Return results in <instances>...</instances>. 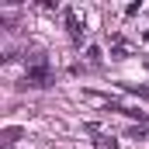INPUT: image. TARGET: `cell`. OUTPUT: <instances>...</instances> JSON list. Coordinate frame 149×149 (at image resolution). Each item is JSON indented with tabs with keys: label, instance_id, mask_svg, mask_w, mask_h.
Wrapping results in <instances>:
<instances>
[{
	"label": "cell",
	"instance_id": "obj_1",
	"mask_svg": "<svg viewBox=\"0 0 149 149\" xmlns=\"http://www.w3.org/2000/svg\"><path fill=\"white\" fill-rule=\"evenodd\" d=\"M49 83H52L49 56H45V52H31V56H28V70H24L21 87H49Z\"/></svg>",
	"mask_w": 149,
	"mask_h": 149
},
{
	"label": "cell",
	"instance_id": "obj_2",
	"mask_svg": "<svg viewBox=\"0 0 149 149\" xmlns=\"http://www.w3.org/2000/svg\"><path fill=\"white\" fill-rule=\"evenodd\" d=\"M66 31H70V38H73V45H83V31H87V28L80 24V17H76L73 7L66 10Z\"/></svg>",
	"mask_w": 149,
	"mask_h": 149
},
{
	"label": "cell",
	"instance_id": "obj_3",
	"mask_svg": "<svg viewBox=\"0 0 149 149\" xmlns=\"http://www.w3.org/2000/svg\"><path fill=\"white\" fill-rule=\"evenodd\" d=\"M132 56V49H128V42L121 35H111V59H128Z\"/></svg>",
	"mask_w": 149,
	"mask_h": 149
},
{
	"label": "cell",
	"instance_id": "obj_4",
	"mask_svg": "<svg viewBox=\"0 0 149 149\" xmlns=\"http://www.w3.org/2000/svg\"><path fill=\"white\" fill-rule=\"evenodd\" d=\"M87 132H94V135H97V139H94V149H118V142H114L111 135H104L97 125H87Z\"/></svg>",
	"mask_w": 149,
	"mask_h": 149
},
{
	"label": "cell",
	"instance_id": "obj_5",
	"mask_svg": "<svg viewBox=\"0 0 149 149\" xmlns=\"http://www.w3.org/2000/svg\"><path fill=\"white\" fill-rule=\"evenodd\" d=\"M128 94H139V97H149V83H121Z\"/></svg>",
	"mask_w": 149,
	"mask_h": 149
},
{
	"label": "cell",
	"instance_id": "obj_6",
	"mask_svg": "<svg viewBox=\"0 0 149 149\" xmlns=\"http://www.w3.org/2000/svg\"><path fill=\"white\" fill-rule=\"evenodd\" d=\"M146 66H149V59H146Z\"/></svg>",
	"mask_w": 149,
	"mask_h": 149
},
{
	"label": "cell",
	"instance_id": "obj_7",
	"mask_svg": "<svg viewBox=\"0 0 149 149\" xmlns=\"http://www.w3.org/2000/svg\"><path fill=\"white\" fill-rule=\"evenodd\" d=\"M146 38H149V31H146Z\"/></svg>",
	"mask_w": 149,
	"mask_h": 149
}]
</instances>
